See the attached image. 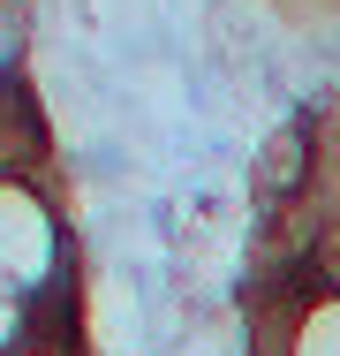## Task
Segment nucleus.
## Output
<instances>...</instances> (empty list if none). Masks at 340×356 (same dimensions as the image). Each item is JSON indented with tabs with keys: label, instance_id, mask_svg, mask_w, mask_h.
I'll use <instances>...</instances> for the list:
<instances>
[{
	"label": "nucleus",
	"instance_id": "nucleus-1",
	"mask_svg": "<svg viewBox=\"0 0 340 356\" xmlns=\"http://www.w3.org/2000/svg\"><path fill=\"white\" fill-rule=\"evenodd\" d=\"M53 273H61V220L38 205V190L0 175V281L38 296Z\"/></svg>",
	"mask_w": 340,
	"mask_h": 356
},
{
	"label": "nucleus",
	"instance_id": "nucleus-2",
	"mask_svg": "<svg viewBox=\"0 0 340 356\" xmlns=\"http://www.w3.org/2000/svg\"><path fill=\"white\" fill-rule=\"evenodd\" d=\"M287 356H340V288H333V296H318V303L303 311Z\"/></svg>",
	"mask_w": 340,
	"mask_h": 356
},
{
	"label": "nucleus",
	"instance_id": "nucleus-3",
	"mask_svg": "<svg viewBox=\"0 0 340 356\" xmlns=\"http://www.w3.org/2000/svg\"><path fill=\"white\" fill-rule=\"evenodd\" d=\"M23 318H31V296H23V288H8V281H0V356H8L15 341H23Z\"/></svg>",
	"mask_w": 340,
	"mask_h": 356
},
{
	"label": "nucleus",
	"instance_id": "nucleus-4",
	"mask_svg": "<svg viewBox=\"0 0 340 356\" xmlns=\"http://www.w3.org/2000/svg\"><path fill=\"white\" fill-rule=\"evenodd\" d=\"M8 54H15V38H8V8H0V83H8Z\"/></svg>",
	"mask_w": 340,
	"mask_h": 356
}]
</instances>
